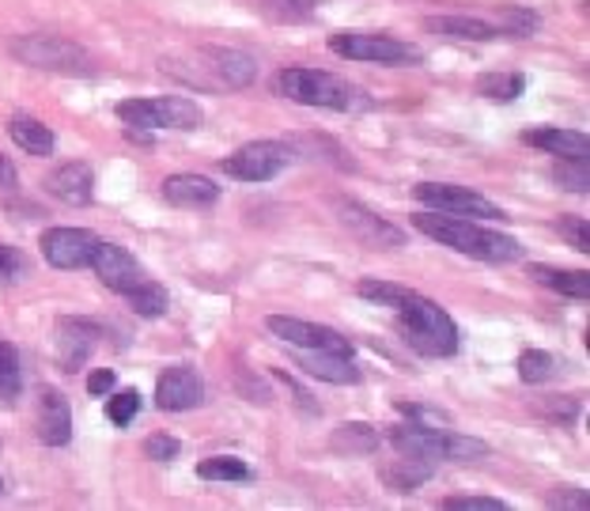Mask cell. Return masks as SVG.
Returning <instances> with one entry per match:
<instances>
[{
	"instance_id": "cell-1",
	"label": "cell",
	"mask_w": 590,
	"mask_h": 511,
	"mask_svg": "<svg viewBox=\"0 0 590 511\" xmlns=\"http://www.w3.org/2000/svg\"><path fill=\"white\" fill-rule=\"evenodd\" d=\"M390 311H394L402 341L409 349H417L420 356H428V361H446V356L458 353L462 333L458 326H454V318L446 315L435 300H428V295L413 289H402V295L390 303Z\"/></svg>"
},
{
	"instance_id": "cell-2",
	"label": "cell",
	"mask_w": 590,
	"mask_h": 511,
	"mask_svg": "<svg viewBox=\"0 0 590 511\" xmlns=\"http://www.w3.org/2000/svg\"><path fill=\"white\" fill-rule=\"evenodd\" d=\"M413 228L420 235L435 239V243L451 246V251L466 254V258H477V261H518L523 258V243L504 231H492V228H481V223L466 220V217H451V212H420L413 217Z\"/></svg>"
},
{
	"instance_id": "cell-3",
	"label": "cell",
	"mask_w": 590,
	"mask_h": 511,
	"mask_svg": "<svg viewBox=\"0 0 590 511\" xmlns=\"http://www.w3.org/2000/svg\"><path fill=\"white\" fill-rule=\"evenodd\" d=\"M276 92H281L284 99L299 102V107H318V110H345V114H353V110L371 107L368 95L348 84V80L322 73V69H303V65L284 69V73L276 76Z\"/></svg>"
},
{
	"instance_id": "cell-4",
	"label": "cell",
	"mask_w": 590,
	"mask_h": 511,
	"mask_svg": "<svg viewBox=\"0 0 590 511\" xmlns=\"http://www.w3.org/2000/svg\"><path fill=\"white\" fill-rule=\"evenodd\" d=\"M118 118L130 130H197L201 125V110L186 99V95H159V99H122L118 102Z\"/></svg>"
},
{
	"instance_id": "cell-5",
	"label": "cell",
	"mask_w": 590,
	"mask_h": 511,
	"mask_svg": "<svg viewBox=\"0 0 590 511\" xmlns=\"http://www.w3.org/2000/svg\"><path fill=\"white\" fill-rule=\"evenodd\" d=\"M330 50L345 61H368V65H417L420 50L394 35L379 31H341L330 38Z\"/></svg>"
},
{
	"instance_id": "cell-6",
	"label": "cell",
	"mask_w": 590,
	"mask_h": 511,
	"mask_svg": "<svg viewBox=\"0 0 590 511\" xmlns=\"http://www.w3.org/2000/svg\"><path fill=\"white\" fill-rule=\"evenodd\" d=\"M8 50H12V58H20L23 65H30V69L69 73V76L87 73V53L61 35H23V38H15Z\"/></svg>"
},
{
	"instance_id": "cell-7",
	"label": "cell",
	"mask_w": 590,
	"mask_h": 511,
	"mask_svg": "<svg viewBox=\"0 0 590 511\" xmlns=\"http://www.w3.org/2000/svg\"><path fill=\"white\" fill-rule=\"evenodd\" d=\"M413 197L435 212H451V217H477V220H507V212L496 202L469 186H454V182H417Z\"/></svg>"
},
{
	"instance_id": "cell-8",
	"label": "cell",
	"mask_w": 590,
	"mask_h": 511,
	"mask_svg": "<svg viewBox=\"0 0 590 511\" xmlns=\"http://www.w3.org/2000/svg\"><path fill=\"white\" fill-rule=\"evenodd\" d=\"M292 159L295 151L288 145H281V141H250V145L231 151L220 163V171L238 182H269L276 179L284 167H292Z\"/></svg>"
},
{
	"instance_id": "cell-9",
	"label": "cell",
	"mask_w": 590,
	"mask_h": 511,
	"mask_svg": "<svg viewBox=\"0 0 590 511\" xmlns=\"http://www.w3.org/2000/svg\"><path fill=\"white\" fill-rule=\"evenodd\" d=\"M269 333L281 338L284 345L295 349H318V353H348L353 356V341L345 333L330 330V326L307 323V318H292V315H269L266 318Z\"/></svg>"
},
{
	"instance_id": "cell-10",
	"label": "cell",
	"mask_w": 590,
	"mask_h": 511,
	"mask_svg": "<svg viewBox=\"0 0 590 511\" xmlns=\"http://www.w3.org/2000/svg\"><path fill=\"white\" fill-rule=\"evenodd\" d=\"M38 246H42V258L50 261L53 269H84L91 266L99 235L87 228H50L42 231Z\"/></svg>"
},
{
	"instance_id": "cell-11",
	"label": "cell",
	"mask_w": 590,
	"mask_h": 511,
	"mask_svg": "<svg viewBox=\"0 0 590 511\" xmlns=\"http://www.w3.org/2000/svg\"><path fill=\"white\" fill-rule=\"evenodd\" d=\"M91 269L99 273V281L107 284L110 292H118V295H130L137 284L148 281V273L140 269V261L133 258L125 246L107 243V239H99V246H95Z\"/></svg>"
},
{
	"instance_id": "cell-12",
	"label": "cell",
	"mask_w": 590,
	"mask_h": 511,
	"mask_svg": "<svg viewBox=\"0 0 590 511\" xmlns=\"http://www.w3.org/2000/svg\"><path fill=\"white\" fill-rule=\"evenodd\" d=\"M209 402V390H205L201 375L194 372L189 364H179V367H167L156 382V405L163 413H186V410H197V405Z\"/></svg>"
},
{
	"instance_id": "cell-13",
	"label": "cell",
	"mask_w": 590,
	"mask_h": 511,
	"mask_svg": "<svg viewBox=\"0 0 590 511\" xmlns=\"http://www.w3.org/2000/svg\"><path fill=\"white\" fill-rule=\"evenodd\" d=\"M99 323L91 318H58L53 326V353L65 372H79L87 361H91L95 345H99Z\"/></svg>"
},
{
	"instance_id": "cell-14",
	"label": "cell",
	"mask_w": 590,
	"mask_h": 511,
	"mask_svg": "<svg viewBox=\"0 0 590 511\" xmlns=\"http://www.w3.org/2000/svg\"><path fill=\"white\" fill-rule=\"evenodd\" d=\"M35 433L46 447H65L73 439V410H69L65 394L42 390L35 410Z\"/></svg>"
},
{
	"instance_id": "cell-15",
	"label": "cell",
	"mask_w": 590,
	"mask_h": 511,
	"mask_svg": "<svg viewBox=\"0 0 590 511\" xmlns=\"http://www.w3.org/2000/svg\"><path fill=\"white\" fill-rule=\"evenodd\" d=\"M341 220L348 223V228L356 231V235L364 239L368 246L374 251H397V246H405V235L394 228V223H386L382 217H374L371 209H364V205H353V202H341Z\"/></svg>"
},
{
	"instance_id": "cell-16",
	"label": "cell",
	"mask_w": 590,
	"mask_h": 511,
	"mask_svg": "<svg viewBox=\"0 0 590 511\" xmlns=\"http://www.w3.org/2000/svg\"><path fill=\"white\" fill-rule=\"evenodd\" d=\"M295 367H299V372H307L310 379L333 382V387H353V382H360V367H356V361L348 353H318V349H299Z\"/></svg>"
},
{
	"instance_id": "cell-17",
	"label": "cell",
	"mask_w": 590,
	"mask_h": 511,
	"mask_svg": "<svg viewBox=\"0 0 590 511\" xmlns=\"http://www.w3.org/2000/svg\"><path fill=\"white\" fill-rule=\"evenodd\" d=\"M523 145L541 148L556 159H587L590 156L587 133L568 130V125H538V130H523Z\"/></svg>"
},
{
	"instance_id": "cell-18",
	"label": "cell",
	"mask_w": 590,
	"mask_h": 511,
	"mask_svg": "<svg viewBox=\"0 0 590 511\" xmlns=\"http://www.w3.org/2000/svg\"><path fill=\"white\" fill-rule=\"evenodd\" d=\"M46 190H50L58 202L65 205H91L95 197V171L87 163H79V159H73V163H61L58 171L46 179Z\"/></svg>"
},
{
	"instance_id": "cell-19",
	"label": "cell",
	"mask_w": 590,
	"mask_h": 511,
	"mask_svg": "<svg viewBox=\"0 0 590 511\" xmlns=\"http://www.w3.org/2000/svg\"><path fill=\"white\" fill-rule=\"evenodd\" d=\"M163 202L179 209H209L220 202V186L205 174H171L163 179Z\"/></svg>"
},
{
	"instance_id": "cell-20",
	"label": "cell",
	"mask_w": 590,
	"mask_h": 511,
	"mask_svg": "<svg viewBox=\"0 0 590 511\" xmlns=\"http://www.w3.org/2000/svg\"><path fill=\"white\" fill-rule=\"evenodd\" d=\"M205 61H209V69L220 76L223 87H250L254 76H258V65H254L250 53L243 50H228V46H209V50L201 53Z\"/></svg>"
},
{
	"instance_id": "cell-21",
	"label": "cell",
	"mask_w": 590,
	"mask_h": 511,
	"mask_svg": "<svg viewBox=\"0 0 590 511\" xmlns=\"http://www.w3.org/2000/svg\"><path fill=\"white\" fill-rule=\"evenodd\" d=\"M428 31L446 38H462V42H496V38H504L496 20H477V15H432Z\"/></svg>"
},
{
	"instance_id": "cell-22",
	"label": "cell",
	"mask_w": 590,
	"mask_h": 511,
	"mask_svg": "<svg viewBox=\"0 0 590 511\" xmlns=\"http://www.w3.org/2000/svg\"><path fill=\"white\" fill-rule=\"evenodd\" d=\"M8 137L27 151V156H53V151H58V133L30 114H15L12 122H8Z\"/></svg>"
},
{
	"instance_id": "cell-23",
	"label": "cell",
	"mask_w": 590,
	"mask_h": 511,
	"mask_svg": "<svg viewBox=\"0 0 590 511\" xmlns=\"http://www.w3.org/2000/svg\"><path fill=\"white\" fill-rule=\"evenodd\" d=\"M526 273L545 289L568 295V300H590V273L587 269H556V266H530Z\"/></svg>"
},
{
	"instance_id": "cell-24",
	"label": "cell",
	"mask_w": 590,
	"mask_h": 511,
	"mask_svg": "<svg viewBox=\"0 0 590 511\" xmlns=\"http://www.w3.org/2000/svg\"><path fill=\"white\" fill-rule=\"evenodd\" d=\"M432 474H435V466L417 462V459H405V454H397L390 466H382V482H386L394 492H413L417 485H425Z\"/></svg>"
},
{
	"instance_id": "cell-25",
	"label": "cell",
	"mask_w": 590,
	"mask_h": 511,
	"mask_svg": "<svg viewBox=\"0 0 590 511\" xmlns=\"http://www.w3.org/2000/svg\"><path fill=\"white\" fill-rule=\"evenodd\" d=\"M374 447H379V433H374L371 425H364V421H345V425L333 433V451L337 454H371Z\"/></svg>"
},
{
	"instance_id": "cell-26",
	"label": "cell",
	"mask_w": 590,
	"mask_h": 511,
	"mask_svg": "<svg viewBox=\"0 0 590 511\" xmlns=\"http://www.w3.org/2000/svg\"><path fill=\"white\" fill-rule=\"evenodd\" d=\"M197 477L201 482H250L254 470L235 454H212V459L197 462Z\"/></svg>"
},
{
	"instance_id": "cell-27",
	"label": "cell",
	"mask_w": 590,
	"mask_h": 511,
	"mask_svg": "<svg viewBox=\"0 0 590 511\" xmlns=\"http://www.w3.org/2000/svg\"><path fill=\"white\" fill-rule=\"evenodd\" d=\"M125 303H130L133 315H140V318H163L167 307H171V295H167L163 284H156L148 277L145 284H137V289L125 295Z\"/></svg>"
},
{
	"instance_id": "cell-28",
	"label": "cell",
	"mask_w": 590,
	"mask_h": 511,
	"mask_svg": "<svg viewBox=\"0 0 590 511\" xmlns=\"http://www.w3.org/2000/svg\"><path fill=\"white\" fill-rule=\"evenodd\" d=\"M556 372H561V361H556L553 353H545V349H526V353L518 356V379H523L526 387H541V382H549Z\"/></svg>"
},
{
	"instance_id": "cell-29",
	"label": "cell",
	"mask_w": 590,
	"mask_h": 511,
	"mask_svg": "<svg viewBox=\"0 0 590 511\" xmlns=\"http://www.w3.org/2000/svg\"><path fill=\"white\" fill-rule=\"evenodd\" d=\"M477 92L489 95L496 102H515L526 92V76L523 73H489L477 80Z\"/></svg>"
},
{
	"instance_id": "cell-30",
	"label": "cell",
	"mask_w": 590,
	"mask_h": 511,
	"mask_svg": "<svg viewBox=\"0 0 590 511\" xmlns=\"http://www.w3.org/2000/svg\"><path fill=\"white\" fill-rule=\"evenodd\" d=\"M538 23L541 20L530 12V8L507 4V8H500L496 27H500V35H504V38H526V35H533V31H538Z\"/></svg>"
},
{
	"instance_id": "cell-31",
	"label": "cell",
	"mask_w": 590,
	"mask_h": 511,
	"mask_svg": "<svg viewBox=\"0 0 590 511\" xmlns=\"http://www.w3.org/2000/svg\"><path fill=\"white\" fill-rule=\"evenodd\" d=\"M23 390V367L15 345L0 341V398H15Z\"/></svg>"
},
{
	"instance_id": "cell-32",
	"label": "cell",
	"mask_w": 590,
	"mask_h": 511,
	"mask_svg": "<svg viewBox=\"0 0 590 511\" xmlns=\"http://www.w3.org/2000/svg\"><path fill=\"white\" fill-rule=\"evenodd\" d=\"M140 413V390H110V402H107V417L114 421L118 428H130L133 417Z\"/></svg>"
},
{
	"instance_id": "cell-33",
	"label": "cell",
	"mask_w": 590,
	"mask_h": 511,
	"mask_svg": "<svg viewBox=\"0 0 590 511\" xmlns=\"http://www.w3.org/2000/svg\"><path fill=\"white\" fill-rule=\"evenodd\" d=\"M553 179L561 182V190H571V194H587V190H590L587 159H561V163L553 167Z\"/></svg>"
},
{
	"instance_id": "cell-34",
	"label": "cell",
	"mask_w": 590,
	"mask_h": 511,
	"mask_svg": "<svg viewBox=\"0 0 590 511\" xmlns=\"http://www.w3.org/2000/svg\"><path fill=\"white\" fill-rule=\"evenodd\" d=\"M556 231H561L579 254H590V228L583 217H561L556 220Z\"/></svg>"
},
{
	"instance_id": "cell-35",
	"label": "cell",
	"mask_w": 590,
	"mask_h": 511,
	"mask_svg": "<svg viewBox=\"0 0 590 511\" xmlns=\"http://www.w3.org/2000/svg\"><path fill=\"white\" fill-rule=\"evenodd\" d=\"M145 454H148V459H156V462H171V459H179V454H182V443L174 436H167V433H156V436H148Z\"/></svg>"
},
{
	"instance_id": "cell-36",
	"label": "cell",
	"mask_w": 590,
	"mask_h": 511,
	"mask_svg": "<svg viewBox=\"0 0 590 511\" xmlns=\"http://www.w3.org/2000/svg\"><path fill=\"white\" fill-rule=\"evenodd\" d=\"M23 273H27V258L15 246L0 243V281H20Z\"/></svg>"
},
{
	"instance_id": "cell-37",
	"label": "cell",
	"mask_w": 590,
	"mask_h": 511,
	"mask_svg": "<svg viewBox=\"0 0 590 511\" xmlns=\"http://www.w3.org/2000/svg\"><path fill=\"white\" fill-rule=\"evenodd\" d=\"M443 508L446 511H507L504 500H492V497H446Z\"/></svg>"
},
{
	"instance_id": "cell-38",
	"label": "cell",
	"mask_w": 590,
	"mask_h": 511,
	"mask_svg": "<svg viewBox=\"0 0 590 511\" xmlns=\"http://www.w3.org/2000/svg\"><path fill=\"white\" fill-rule=\"evenodd\" d=\"M114 387H118L114 367H99V372L87 375V394H91V398H107Z\"/></svg>"
},
{
	"instance_id": "cell-39",
	"label": "cell",
	"mask_w": 590,
	"mask_h": 511,
	"mask_svg": "<svg viewBox=\"0 0 590 511\" xmlns=\"http://www.w3.org/2000/svg\"><path fill=\"white\" fill-rule=\"evenodd\" d=\"M549 508H571V511H587L590 500L583 489H556L553 497H549Z\"/></svg>"
},
{
	"instance_id": "cell-40",
	"label": "cell",
	"mask_w": 590,
	"mask_h": 511,
	"mask_svg": "<svg viewBox=\"0 0 590 511\" xmlns=\"http://www.w3.org/2000/svg\"><path fill=\"white\" fill-rule=\"evenodd\" d=\"M261 8H281L288 20H295V15H307L310 12V0H266Z\"/></svg>"
},
{
	"instance_id": "cell-41",
	"label": "cell",
	"mask_w": 590,
	"mask_h": 511,
	"mask_svg": "<svg viewBox=\"0 0 590 511\" xmlns=\"http://www.w3.org/2000/svg\"><path fill=\"white\" fill-rule=\"evenodd\" d=\"M12 190H15V167L0 156V194H12Z\"/></svg>"
},
{
	"instance_id": "cell-42",
	"label": "cell",
	"mask_w": 590,
	"mask_h": 511,
	"mask_svg": "<svg viewBox=\"0 0 590 511\" xmlns=\"http://www.w3.org/2000/svg\"><path fill=\"white\" fill-rule=\"evenodd\" d=\"M0 492H4V482H0Z\"/></svg>"
}]
</instances>
